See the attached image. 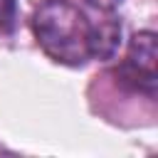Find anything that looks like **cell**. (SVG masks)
Masks as SVG:
<instances>
[{
	"label": "cell",
	"mask_w": 158,
	"mask_h": 158,
	"mask_svg": "<svg viewBox=\"0 0 158 158\" xmlns=\"http://www.w3.org/2000/svg\"><path fill=\"white\" fill-rule=\"evenodd\" d=\"M35 37L47 57L59 64H84L89 59V20L67 0H47L37 7Z\"/></svg>",
	"instance_id": "6da1fadb"
},
{
	"label": "cell",
	"mask_w": 158,
	"mask_h": 158,
	"mask_svg": "<svg viewBox=\"0 0 158 158\" xmlns=\"http://www.w3.org/2000/svg\"><path fill=\"white\" fill-rule=\"evenodd\" d=\"M123 81L133 84V89H141L153 96L156 91V77H158V47L153 32H138L133 35L128 44V57L121 67Z\"/></svg>",
	"instance_id": "7a4b0ae2"
},
{
	"label": "cell",
	"mask_w": 158,
	"mask_h": 158,
	"mask_svg": "<svg viewBox=\"0 0 158 158\" xmlns=\"http://www.w3.org/2000/svg\"><path fill=\"white\" fill-rule=\"evenodd\" d=\"M121 42V22L106 12V17H101L99 22H89V57H99V59H109L116 54Z\"/></svg>",
	"instance_id": "3957f363"
},
{
	"label": "cell",
	"mask_w": 158,
	"mask_h": 158,
	"mask_svg": "<svg viewBox=\"0 0 158 158\" xmlns=\"http://www.w3.org/2000/svg\"><path fill=\"white\" fill-rule=\"evenodd\" d=\"M17 17V0H0V30H10Z\"/></svg>",
	"instance_id": "277c9868"
},
{
	"label": "cell",
	"mask_w": 158,
	"mask_h": 158,
	"mask_svg": "<svg viewBox=\"0 0 158 158\" xmlns=\"http://www.w3.org/2000/svg\"><path fill=\"white\" fill-rule=\"evenodd\" d=\"M91 7H96V10H101V12H111L121 0H86Z\"/></svg>",
	"instance_id": "5b68a950"
}]
</instances>
